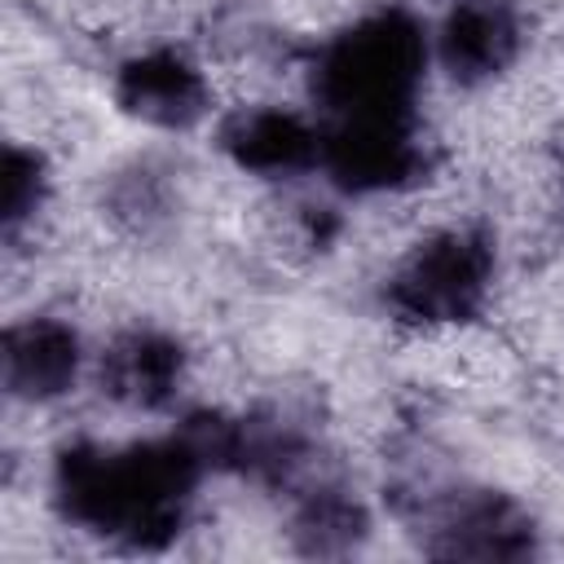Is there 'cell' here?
<instances>
[{"label": "cell", "instance_id": "6da1fadb", "mask_svg": "<svg viewBox=\"0 0 564 564\" xmlns=\"http://www.w3.org/2000/svg\"><path fill=\"white\" fill-rule=\"evenodd\" d=\"M207 458L185 427L132 445H66L53 463V507L66 524L132 546L163 551L189 516Z\"/></svg>", "mask_w": 564, "mask_h": 564}, {"label": "cell", "instance_id": "7a4b0ae2", "mask_svg": "<svg viewBox=\"0 0 564 564\" xmlns=\"http://www.w3.org/2000/svg\"><path fill=\"white\" fill-rule=\"evenodd\" d=\"M427 70V31L401 9H375L330 35L313 57V97L326 123L414 119Z\"/></svg>", "mask_w": 564, "mask_h": 564}, {"label": "cell", "instance_id": "3957f363", "mask_svg": "<svg viewBox=\"0 0 564 564\" xmlns=\"http://www.w3.org/2000/svg\"><path fill=\"white\" fill-rule=\"evenodd\" d=\"M498 251L485 229H445L414 247L383 286V304L410 326H449L485 308Z\"/></svg>", "mask_w": 564, "mask_h": 564}, {"label": "cell", "instance_id": "277c9868", "mask_svg": "<svg viewBox=\"0 0 564 564\" xmlns=\"http://www.w3.org/2000/svg\"><path fill=\"white\" fill-rule=\"evenodd\" d=\"M322 172L344 194H388L414 185L427 172V150L419 141L414 119L326 123Z\"/></svg>", "mask_w": 564, "mask_h": 564}, {"label": "cell", "instance_id": "5b68a950", "mask_svg": "<svg viewBox=\"0 0 564 564\" xmlns=\"http://www.w3.org/2000/svg\"><path fill=\"white\" fill-rule=\"evenodd\" d=\"M423 551L436 560H524L538 551V529L516 498L463 489L427 511Z\"/></svg>", "mask_w": 564, "mask_h": 564}, {"label": "cell", "instance_id": "8992f818", "mask_svg": "<svg viewBox=\"0 0 564 564\" xmlns=\"http://www.w3.org/2000/svg\"><path fill=\"white\" fill-rule=\"evenodd\" d=\"M524 44V18L516 0H454L436 26V57L454 84L498 79Z\"/></svg>", "mask_w": 564, "mask_h": 564}, {"label": "cell", "instance_id": "52a82bcc", "mask_svg": "<svg viewBox=\"0 0 564 564\" xmlns=\"http://www.w3.org/2000/svg\"><path fill=\"white\" fill-rule=\"evenodd\" d=\"M115 101L123 115H132L150 128L185 132L207 115L212 93H207L203 70L185 53L150 48V53L128 57L115 70Z\"/></svg>", "mask_w": 564, "mask_h": 564}, {"label": "cell", "instance_id": "ba28073f", "mask_svg": "<svg viewBox=\"0 0 564 564\" xmlns=\"http://www.w3.org/2000/svg\"><path fill=\"white\" fill-rule=\"evenodd\" d=\"M220 150L251 176H300L322 167V128L282 106H251L220 123Z\"/></svg>", "mask_w": 564, "mask_h": 564}, {"label": "cell", "instance_id": "9c48e42d", "mask_svg": "<svg viewBox=\"0 0 564 564\" xmlns=\"http://www.w3.org/2000/svg\"><path fill=\"white\" fill-rule=\"evenodd\" d=\"M0 361H4L9 397L44 405L66 397L79 383L84 344H79V330L62 317H26L4 330Z\"/></svg>", "mask_w": 564, "mask_h": 564}, {"label": "cell", "instance_id": "30bf717a", "mask_svg": "<svg viewBox=\"0 0 564 564\" xmlns=\"http://www.w3.org/2000/svg\"><path fill=\"white\" fill-rule=\"evenodd\" d=\"M185 379V348L163 330L119 335L97 366V383L128 410H163Z\"/></svg>", "mask_w": 564, "mask_h": 564}, {"label": "cell", "instance_id": "8fae6325", "mask_svg": "<svg viewBox=\"0 0 564 564\" xmlns=\"http://www.w3.org/2000/svg\"><path fill=\"white\" fill-rule=\"evenodd\" d=\"M366 533H370L366 507L348 489H335V485L304 494L291 520V538L304 555H348L366 542Z\"/></svg>", "mask_w": 564, "mask_h": 564}, {"label": "cell", "instance_id": "7c38bea8", "mask_svg": "<svg viewBox=\"0 0 564 564\" xmlns=\"http://www.w3.org/2000/svg\"><path fill=\"white\" fill-rule=\"evenodd\" d=\"M48 198V167L35 150L9 145L4 163H0V225L13 238L26 220H35V212Z\"/></svg>", "mask_w": 564, "mask_h": 564}]
</instances>
